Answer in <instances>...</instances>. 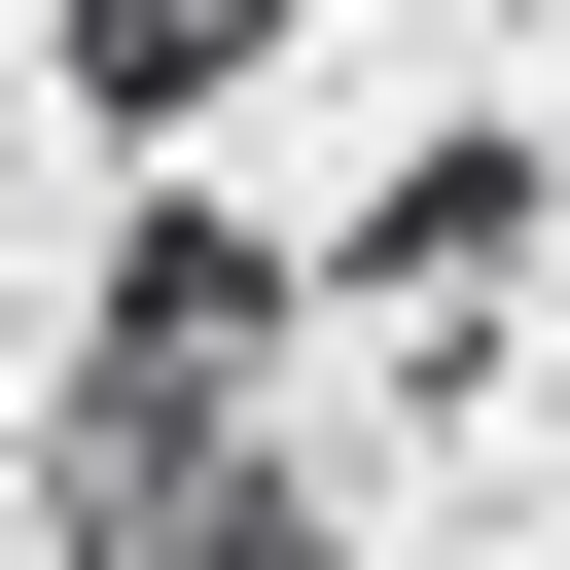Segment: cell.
Listing matches in <instances>:
<instances>
[{
	"label": "cell",
	"mask_w": 570,
	"mask_h": 570,
	"mask_svg": "<svg viewBox=\"0 0 570 570\" xmlns=\"http://www.w3.org/2000/svg\"><path fill=\"white\" fill-rule=\"evenodd\" d=\"M36 499H71V534H321V428H285V249H249V214H142V249H107Z\"/></svg>",
	"instance_id": "6da1fadb"
},
{
	"label": "cell",
	"mask_w": 570,
	"mask_h": 570,
	"mask_svg": "<svg viewBox=\"0 0 570 570\" xmlns=\"http://www.w3.org/2000/svg\"><path fill=\"white\" fill-rule=\"evenodd\" d=\"M534 214H570V142H534V107H463V142H392V178H356V249H321L285 321H356V356H428V392H463V356H499V285H534Z\"/></svg>",
	"instance_id": "7a4b0ae2"
},
{
	"label": "cell",
	"mask_w": 570,
	"mask_h": 570,
	"mask_svg": "<svg viewBox=\"0 0 570 570\" xmlns=\"http://www.w3.org/2000/svg\"><path fill=\"white\" fill-rule=\"evenodd\" d=\"M285 36H321V0H71V107H107V142H178V107H249Z\"/></svg>",
	"instance_id": "3957f363"
}]
</instances>
